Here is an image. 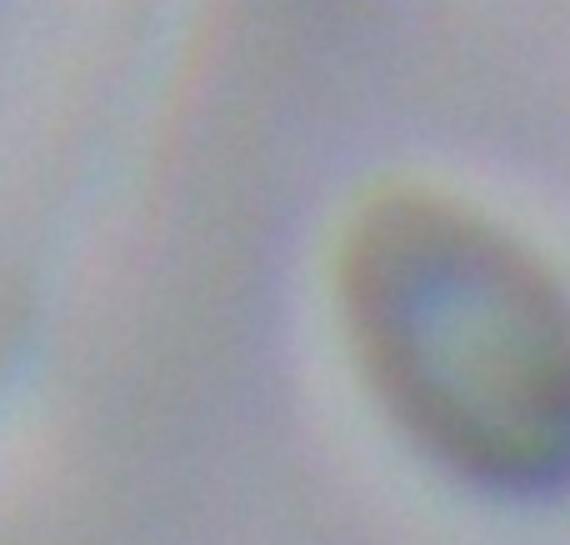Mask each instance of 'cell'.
<instances>
[{
    "mask_svg": "<svg viewBox=\"0 0 570 545\" xmlns=\"http://www.w3.org/2000/svg\"><path fill=\"white\" fill-rule=\"evenodd\" d=\"M335 296L365 376L425 446L481 470H515L551 446V320L471 216L421 190L361 200L335 250Z\"/></svg>",
    "mask_w": 570,
    "mask_h": 545,
    "instance_id": "6da1fadb",
    "label": "cell"
}]
</instances>
